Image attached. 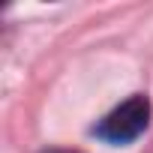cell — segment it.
I'll use <instances>...</instances> for the list:
<instances>
[{
    "label": "cell",
    "mask_w": 153,
    "mask_h": 153,
    "mask_svg": "<svg viewBox=\"0 0 153 153\" xmlns=\"http://www.w3.org/2000/svg\"><path fill=\"white\" fill-rule=\"evenodd\" d=\"M147 123H150L147 96H132L123 105H117L111 114H105L93 132H96V138H102L108 144H129L147 129Z\"/></svg>",
    "instance_id": "obj_1"
},
{
    "label": "cell",
    "mask_w": 153,
    "mask_h": 153,
    "mask_svg": "<svg viewBox=\"0 0 153 153\" xmlns=\"http://www.w3.org/2000/svg\"><path fill=\"white\" fill-rule=\"evenodd\" d=\"M42 153H78V150H60V147H51V150H42Z\"/></svg>",
    "instance_id": "obj_2"
}]
</instances>
